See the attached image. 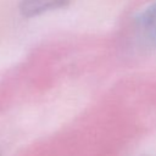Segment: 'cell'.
<instances>
[{
	"label": "cell",
	"mask_w": 156,
	"mask_h": 156,
	"mask_svg": "<svg viewBox=\"0 0 156 156\" xmlns=\"http://www.w3.org/2000/svg\"><path fill=\"white\" fill-rule=\"evenodd\" d=\"M136 27L141 39L147 45L156 48V1L138 16Z\"/></svg>",
	"instance_id": "obj_1"
},
{
	"label": "cell",
	"mask_w": 156,
	"mask_h": 156,
	"mask_svg": "<svg viewBox=\"0 0 156 156\" xmlns=\"http://www.w3.org/2000/svg\"><path fill=\"white\" fill-rule=\"evenodd\" d=\"M71 0H21L20 12L24 17H35L43 13L66 7Z\"/></svg>",
	"instance_id": "obj_2"
}]
</instances>
